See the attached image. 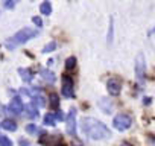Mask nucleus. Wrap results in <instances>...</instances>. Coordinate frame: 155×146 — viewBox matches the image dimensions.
Returning a JSON list of instances; mask_svg holds the SVG:
<instances>
[{
    "label": "nucleus",
    "instance_id": "1",
    "mask_svg": "<svg viewBox=\"0 0 155 146\" xmlns=\"http://www.w3.org/2000/svg\"><path fill=\"white\" fill-rule=\"evenodd\" d=\"M81 129L87 137L94 138V140H102V138L111 137V131L107 128V125H104L102 122H99L97 119H93V117H84L81 120Z\"/></svg>",
    "mask_w": 155,
    "mask_h": 146
},
{
    "label": "nucleus",
    "instance_id": "2",
    "mask_svg": "<svg viewBox=\"0 0 155 146\" xmlns=\"http://www.w3.org/2000/svg\"><path fill=\"white\" fill-rule=\"evenodd\" d=\"M37 31L35 29H31V28H23L21 31H18L15 35H12L11 38H8L6 40V43H5V47L6 49H9V50H12V49H15V47H18L20 44H25L26 41H29L31 38H34V37H37Z\"/></svg>",
    "mask_w": 155,
    "mask_h": 146
},
{
    "label": "nucleus",
    "instance_id": "3",
    "mask_svg": "<svg viewBox=\"0 0 155 146\" xmlns=\"http://www.w3.org/2000/svg\"><path fill=\"white\" fill-rule=\"evenodd\" d=\"M113 125H114L116 129H119V131H125V129L131 128V125H132V119H131L129 114L122 113V114H117V116L114 117Z\"/></svg>",
    "mask_w": 155,
    "mask_h": 146
},
{
    "label": "nucleus",
    "instance_id": "4",
    "mask_svg": "<svg viewBox=\"0 0 155 146\" xmlns=\"http://www.w3.org/2000/svg\"><path fill=\"white\" fill-rule=\"evenodd\" d=\"M144 71H146V64H144V55L138 53L135 59V75L138 81H143L144 78Z\"/></svg>",
    "mask_w": 155,
    "mask_h": 146
},
{
    "label": "nucleus",
    "instance_id": "5",
    "mask_svg": "<svg viewBox=\"0 0 155 146\" xmlns=\"http://www.w3.org/2000/svg\"><path fill=\"white\" fill-rule=\"evenodd\" d=\"M67 132L73 137L76 135V108H70L67 117Z\"/></svg>",
    "mask_w": 155,
    "mask_h": 146
},
{
    "label": "nucleus",
    "instance_id": "6",
    "mask_svg": "<svg viewBox=\"0 0 155 146\" xmlns=\"http://www.w3.org/2000/svg\"><path fill=\"white\" fill-rule=\"evenodd\" d=\"M107 88H108V93L111 96H117L120 93V90H122V84H120V81L117 78H111L107 82Z\"/></svg>",
    "mask_w": 155,
    "mask_h": 146
},
{
    "label": "nucleus",
    "instance_id": "7",
    "mask_svg": "<svg viewBox=\"0 0 155 146\" xmlns=\"http://www.w3.org/2000/svg\"><path fill=\"white\" fill-rule=\"evenodd\" d=\"M61 91L65 98H73V82L68 76H62V87H61Z\"/></svg>",
    "mask_w": 155,
    "mask_h": 146
},
{
    "label": "nucleus",
    "instance_id": "8",
    "mask_svg": "<svg viewBox=\"0 0 155 146\" xmlns=\"http://www.w3.org/2000/svg\"><path fill=\"white\" fill-rule=\"evenodd\" d=\"M23 108H25V105H23V101H21L20 98H14V99L9 102V105H8V110H9L12 114H21Z\"/></svg>",
    "mask_w": 155,
    "mask_h": 146
},
{
    "label": "nucleus",
    "instance_id": "9",
    "mask_svg": "<svg viewBox=\"0 0 155 146\" xmlns=\"http://www.w3.org/2000/svg\"><path fill=\"white\" fill-rule=\"evenodd\" d=\"M61 141V135H43L40 137V143L44 146H56Z\"/></svg>",
    "mask_w": 155,
    "mask_h": 146
},
{
    "label": "nucleus",
    "instance_id": "10",
    "mask_svg": "<svg viewBox=\"0 0 155 146\" xmlns=\"http://www.w3.org/2000/svg\"><path fill=\"white\" fill-rule=\"evenodd\" d=\"M2 128L3 129H6V131H15L17 129V123L14 122V120H9V119H6V120H3V123H2Z\"/></svg>",
    "mask_w": 155,
    "mask_h": 146
},
{
    "label": "nucleus",
    "instance_id": "11",
    "mask_svg": "<svg viewBox=\"0 0 155 146\" xmlns=\"http://www.w3.org/2000/svg\"><path fill=\"white\" fill-rule=\"evenodd\" d=\"M18 73H20V76L23 78V81H26V82L32 81V73H31L29 68H18Z\"/></svg>",
    "mask_w": 155,
    "mask_h": 146
},
{
    "label": "nucleus",
    "instance_id": "12",
    "mask_svg": "<svg viewBox=\"0 0 155 146\" xmlns=\"http://www.w3.org/2000/svg\"><path fill=\"white\" fill-rule=\"evenodd\" d=\"M43 122H44V125H47V126H55V123H56L55 114H52V113L46 114V116H44V119H43Z\"/></svg>",
    "mask_w": 155,
    "mask_h": 146
},
{
    "label": "nucleus",
    "instance_id": "13",
    "mask_svg": "<svg viewBox=\"0 0 155 146\" xmlns=\"http://www.w3.org/2000/svg\"><path fill=\"white\" fill-rule=\"evenodd\" d=\"M40 11H41L43 15H49V14L52 12V5H50V2H43L41 6H40Z\"/></svg>",
    "mask_w": 155,
    "mask_h": 146
},
{
    "label": "nucleus",
    "instance_id": "14",
    "mask_svg": "<svg viewBox=\"0 0 155 146\" xmlns=\"http://www.w3.org/2000/svg\"><path fill=\"white\" fill-rule=\"evenodd\" d=\"M26 110H28V116L29 117H38V108L34 105V104H29L28 107H26Z\"/></svg>",
    "mask_w": 155,
    "mask_h": 146
},
{
    "label": "nucleus",
    "instance_id": "15",
    "mask_svg": "<svg viewBox=\"0 0 155 146\" xmlns=\"http://www.w3.org/2000/svg\"><path fill=\"white\" fill-rule=\"evenodd\" d=\"M41 76L44 78V81H47V82H53L55 81V75L52 71H49V70H41Z\"/></svg>",
    "mask_w": 155,
    "mask_h": 146
},
{
    "label": "nucleus",
    "instance_id": "16",
    "mask_svg": "<svg viewBox=\"0 0 155 146\" xmlns=\"http://www.w3.org/2000/svg\"><path fill=\"white\" fill-rule=\"evenodd\" d=\"M58 107H59V99H58V95L52 93V95H50V108L56 110Z\"/></svg>",
    "mask_w": 155,
    "mask_h": 146
},
{
    "label": "nucleus",
    "instance_id": "17",
    "mask_svg": "<svg viewBox=\"0 0 155 146\" xmlns=\"http://www.w3.org/2000/svg\"><path fill=\"white\" fill-rule=\"evenodd\" d=\"M74 67H76V58H74V56L67 58V61H65V68H67V70H73Z\"/></svg>",
    "mask_w": 155,
    "mask_h": 146
},
{
    "label": "nucleus",
    "instance_id": "18",
    "mask_svg": "<svg viewBox=\"0 0 155 146\" xmlns=\"http://www.w3.org/2000/svg\"><path fill=\"white\" fill-rule=\"evenodd\" d=\"M26 131H28L29 134H41V132H43L40 128H37V126H35V125H32V123L26 126Z\"/></svg>",
    "mask_w": 155,
    "mask_h": 146
},
{
    "label": "nucleus",
    "instance_id": "19",
    "mask_svg": "<svg viewBox=\"0 0 155 146\" xmlns=\"http://www.w3.org/2000/svg\"><path fill=\"white\" fill-rule=\"evenodd\" d=\"M0 146H12V141L6 135H0Z\"/></svg>",
    "mask_w": 155,
    "mask_h": 146
},
{
    "label": "nucleus",
    "instance_id": "20",
    "mask_svg": "<svg viewBox=\"0 0 155 146\" xmlns=\"http://www.w3.org/2000/svg\"><path fill=\"white\" fill-rule=\"evenodd\" d=\"M55 47H56V43H55V41H52V43H49V44L43 49V52H44V53H49V52L55 50Z\"/></svg>",
    "mask_w": 155,
    "mask_h": 146
},
{
    "label": "nucleus",
    "instance_id": "21",
    "mask_svg": "<svg viewBox=\"0 0 155 146\" xmlns=\"http://www.w3.org/2000/svg\"><path fill=\"white\" fill-rule=\"evenodd\" d=\"M32 20H34V23H35L38 28H41V26H43V22H41V18H40V17H34Z\"/></svg>",
    "mask_w": 155,
    "mask_h": 146
},
{
    "label": "nucleus",
    "instance_id": "22",
    "mask_svg": "<svg viewBox=\"0 0 155 146\" xmlns=\"http://www.w3.org/2000/svg\"><path fill=\"white\" fill-rule=\"evenodd\" d=\"M5 111H6V108H5L2 104H0V116H5V114H6Z\"/></svg>",
    "mask_w": 155,
    "mask_h": 146
},
{
    "label": "nucleus",
    "instance_id": "23",
    "mask_svg": "<svg viewBox=\"0 0 155 146\" xmlns=\"http://www.w3.org/2000/svg\"><path fill=\"white\" fill-rule=\"evenodd\" d=\"M14 5H15V2H5L6 8H14Z\"/></svg>",
    "mask_w": 155,
    "mask_h": 146
},
{
    "label": "nucleus",
    "instance_id": "24",
    "mask_svg": "<svg viewBox=\"0 0 155 146\" xmlns=\"http://www.w3.org/2000/svg\"><path fill=\"white\" fill-rule=\"evenodd\" d=\"M55 119H58V120H61V119H62V114H61V111L55 113Z\"/></svg>",
    "mask_w": 155,
    "mask_h": 146
},
{
    "label": "nucleus",
    "instance_id": "25",
    "mask_svg": "<svg viewBox=\"0 0 155 146\" xmlns=\"http://www.w3.org/2000/svg\"><path fill=\"white\" fill-rule=\"evenodd\" d=\"M153 32H155V26H153V29H152V31H150V34H153Z\"/></svg>",
    "mask_w": 155,
    "mask_h": 146
},
{
    "label": "nucleus",
    "instance_id": "26",
    "mask_svg": "<svg viewBox=\"0 0 155 146\" xmlns=\"http://www.w3.org/2000/svg\"><path fill=\"white\" fill-rule=\"evenodd\" d=\"M0 126H2V125H0Z\"/></svg>",
    "mask_w": 155,
    "mask_h": 146
}]
</instances>
